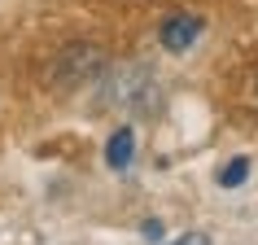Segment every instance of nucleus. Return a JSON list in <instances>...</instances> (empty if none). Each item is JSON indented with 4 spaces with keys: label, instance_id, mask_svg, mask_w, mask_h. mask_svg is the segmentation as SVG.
Instances as JSON below:
<instances>
[{
    "label": "nucleus",
    "instance_id": "obj_1",
    "mask_svg": "<svg viewBox=\"0 0 258 245\" xmlns=\"http://www.w3.org/2000/svg\"><path fill=\"white\" fill-rule=\"evenodd\" d=\"M158 83L145 66H114L101 75V105L105 109H149Z\"/></svg>",
    "mask_w": 258,
    "mask_h": 245
},
{
    "label": "nucleus",
    "instance_id": "obj_2",
    "mask_svg": "<svg viewBox=\"0 0 258 245\" xmlns=\"http://www.w3.org/2000/svg\"><path fill=\"white\" fill-rule=\"evenodd\" d=\"M109 70V53L101 44H70L53 62V83L61 88H79V83H96Z\"/></svg>",
    "mask_w": 258,
    "mask_h": 245
},
{
    "label": "nucleus",
    "instance_id": "obj_6",
    "mask_svg": "<svg viewBox=\"0 0 258 245\" xmlns=\"http://www.w3.org/2000/svg\"><path fill=\"white\" fill-rule=\"evenodd\" d=\"M175 245H215V241H210L206 232H184V236H179Z\"/></svg>",
    "mask_w": 258,
    "mask_h": 245
},
{
    "label": "nucleus",
    "instance_id": "obj_7",
    "mask_svg": "<svg viewBox=\"0 0 258 245\" xmlns=\"http://www.w3.org/2000/svg\"><path fill=\"white\" fill-rule=\"evenodd\" d=\"M140 236H145V241H162V223H158V219H149V223L140 228Z\"/></svg>",
    "mask_w": 258,
    "mask_h": 245
},
{
    "label": "nucleus",
    "instance_id": "obj_5",
    "mask_svg": "<svg viewBox=\"0 0 258 245\" xmlns=\"http://www.w3.org/2000/svg\"><path fill=\"white\" fill-rule=\"evenodd\" d=\"M245 175H249V158H232V162L219 171V184H223V189H236V184H245Z\"/></svg>",
    "mask_w": 258,
    "mask_h": 245
},
{
    "label": "nucleus",
    "instance_id": "obj_3",
    "mask_svg": "<svg viewBox=\"0 0 258 245\" xmlns=\"http://www.w3.org/2000/svg\"><path fill=\"white\" fill-rule=\"evenodd\" d=\"M197 35H202V18H197V14H175V18H166V22H162V48H171V53L192 48Z\"/></svg>",
    "mask_w": 258,
    "mask_h": 245
},
{
    "label": "nucleus",
    "instance_id": "obj_4",
    "mask_svg": "<svg viewBox=\"0 0 258 245\" xmlns=\"http://www.w3.org/2000/svg\"><path fill=\"white\" fill-rule=\"evenodd\" d=\"M132 158H136V132H132V127H118V132L109 136V145H105V162L114 166V171H127Z\"/></svg>",
    "mask_w": 258,
    "mask_h": 245
}]
</instances>
